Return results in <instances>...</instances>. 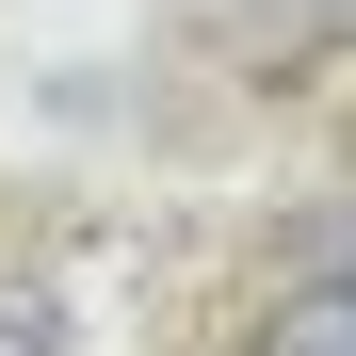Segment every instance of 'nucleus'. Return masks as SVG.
Here are the masks:
<instances>
[{"mask_svg": "<svg viewBox=\"0 0 356 356\" xmlns=\"http://www.w3.org/2000/svg\"><path fill=\"white\" fill-rule=\"evenodd\" d=\"M243 33L275 49V65H308V49H324V33H356V0H259V17H243Z\"/></svg>", "mask_w": 356, "mask_h": 356, "instance_id": "2", "label": "nucleus"}, {"mask_svg": "<svg viewBox=\"0 0 356 356\" xmlns=\"http://www.w3.org/2000/svg\"><path fill=\"white\" fill-rule=\"evenodd\" d=\"M243 356H356V243H324L308 275H275V308Z\"/></svg>", "mask_w": 356, "mask_h": 356, "instance_id": "1", "label": "nucleus"}, {"mask_svg": "<svg viewBox=\"0 0 356 356\" xmlns=\"http://www.w3.org/2000/svg\"><path fill=\"white\" fill-rule=\"evenodd\" d=\"M0 356H65V308H49L33 275H0Z\"/></svg>", "mask_w": 356, "mask_h": 356, "instance_id": "3", "label": "nucleus"}]
</instances>
